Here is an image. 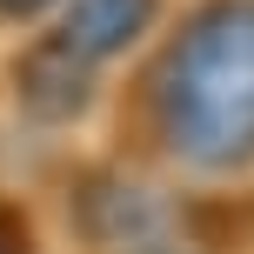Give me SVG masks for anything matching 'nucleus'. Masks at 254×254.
Returning a JSON list of instances; mask_svg holds the SVG:
<instances>
[{
  "label": "nucleus",
  "instance_id": "obj_3",
  "mask_svg": "<svg viewBox=\"0 0 254 254\" xmlns=\"http://www.w3.org/2000/svg\"><path fill=\"white\" fill-rule=\"evenodd\" d=\"M27 107L34 114H47V121H67L80 101H87V87H94V61H80L74 47H61V40H47V47L27 61Z\"/></svg>",
  "mask_w": 254,
  "mask_h": 254
},
{
  "label": "nucleus",
  "instance_id": "obj_5",
  "mask_svg": "<svg viewBox=\"0 0 254 254\" xmlns=\"http://www.w3.org/2000/svg\"><path fill=\"white\" fill-rule=\"evenodd\" d=\"M0 254H13V241H7V228H0Z\"/></svg>",
  "mask_w": 254,
  "mask_h": 254
},
{
  "label": "nucleus",
  "instance_id": "obj_4",
  "mask_svg": "<svg viewBox=\"0 0 254 254\" xmlns=\"http://www.w3.org/2000/svg\"><path fill=\"white\" fill-rule=\"evenodd\" d=\"M34 7H47V0H0V13H34Z\"/></svg>",
  "mask_w": 254,
  "mask_h": 254
},
{
  "label": "nucleus",
  "instance_id": "obj_1",
  "mask_svg": "<svg viewBox=\"0 0 254 254\" xmlns=\"http://www.w3.org/2000/svg\"><path fill=\"white\" fill-rule=\"evenodd\" d=\"M161 121L188 161L228 167L254 154V7H214L161 67Z\"/></svg>",
  "mask_w": 254,
  "mask_h": 254
},
{
  "label": "nucleus",
  "instance_id": "obj_2",
  "mask_svg": "<svg viewBox=\"0 0 254 254\" xmlns=\"http://www.w3.org/2000/svg\"><path fill=\"white\" fill-rule=\"evenodd\" d=\"M147 20H154V0H74L54 40H61V47H74L80 61L101 67L107 54H121L127 40L147 34Z\"/></svg>",
  "mask_w": 254,
  "mask_h": 254
}]
</instances>
